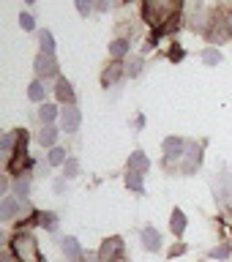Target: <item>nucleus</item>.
Masks as SVG:
<instances>
[{"mask_svg": "<svg viewBox=\"0 0 232 262\" xmlns=\"http://www.w3.org/2000/svg\"><path fill=\"white\" fill-rule=\"evenodd\" d=\"M180 8H183V0H142L145 22L159 28V33H167V28H164L167 22H178Z\"/></svg>", "mask_w": 232, "mask_h": 262, "instance_id": "1", "label": "nucleus"}, {"mask_svg": "<svg viewBox=\"0 0 232 262\" xmlns=\"http://www.w3.org/2000/svg\"><path fill=\"white\" fill-rule=\"evenodd\" d=\"M11 254L16 262H41V251H38V241L30 232H16L11 241Z\"/></svg>", "mask_w": 232, "mask_h": 262, "instance_id": "2", "label": "nucleus"}, {"mask_svg": "<svg viewBox=\"0 0 232 262\" xmlns=\"http://www.w3.org/2000/svg\"><path fill=\"white\" fill-rule=\"evenodd\" d=\"M200 164H202V147L197 142H188L186 156L180 159V172H183V175H194V172L200 169Z\"/></svg>", "mask_w": 232, "mask_h": 262, "instance_id": "3", "label": "nucleus"}, {"mask_svg": "<svg viewBox=\"0 0 232 262\" xmlns=\"http://www.w3.org/2000/svg\"><path fill=\"white\" fill-rule=\"evenodd\" d=\"M33 69H36V77H38V79H52V77H57V60H55V55L38 52L36 60H33Z\"/></svg>", "mask_w": 232, "mask_h": 262, "instance_id": "4", "label": "nucleus"}, {"mask_svg": "<svg viewBox=\"0 0 232 262\" xmlns=\"http://www.w3.org/2000/svg\"><path fill=\"white\" fill-rule=\"evenodd\" d=\"M123 259V237H107L98 249V262H120Z\"/></svg>", "mask_w": 232, "mask_h": 262, "instance_id": "5", "label": "nucleus"}, {"mask_svg": "<svg viewBox=\"0 0 232 262\" xmlns=\"http://www.w3.org/2000/svg\"><path fill=\"white\" fill-rule=\"evenodd\" d=\"M60 131H66V134H74V131L79 128V123H82V115H79V110L74 104H66L63 110H60Z\"/></svg>", "mask_w": 232, "mask_h": 262, "instance_id": "6", "label": "nucleus"}, {"mask_svg": "<svg viewBox=\"0 0 232 262\" xmlns=\"http://www.w3.org/2000/svg\"><path fill=\"white\" fill-rule=\"evenodd\" d=\"M186 145L188 142H183L180 137H167L164 139V156H167V161L172 164V161H180L186 156Z\"/></svg>", "mask_w": 232, "mask_h": 262, "instance_id": "7", "label": "nucleus"}, {"mask_svg": "<svg viewBox=\"0 0 232 262\" xmlns=\"http://www.w3.org/2000/svg\"><path fill=\"white\" fill-rule=\"evenodd\" d=\"M16 216H22V196H3V205H0V219L3 221H11Z\"/></svg>", "mask_w": 232, "mask_h": 262, "instance_id": "8", "label": "nucleus"}, {"mask_svg": "<svg viewBox=\"0 0 232 262\" xmlns=\"http://www.w3.org/2000/svg\"><path fill=\"white\" fill-rule=\"evenodd\" d=\"M123 74H126V66H123L120 60H112V63L104 69V74H101V85H104V88L115 85V82H118Z\"/></svg>", "mask_w": 232, "mask_h": 262, "instance_id": "9", "label": "nucleus"}, {"mask_svg": "<svg viewBox=\"0 0 232 262\" xmlns=\"http://www.w3.org/2000/svg\"><path fill=\"white\" fill-rule=\"evenodd\" d=\"M55 96H57V101H60L63 106H66V104H74V88H71V82L66 79V77H57V82H55Z\"/></svg>", "mask_w": 232, "mask_h": 262, "instance_id": "10", "label": "nucleus"}, {"mask_svg": "<svg viewBox=\"0 0 232 262\" xmlns=\"http://www.w3.org/2000/svg\"><path fill=\"white\" fill-rule=\"evenodd\" d=\"M142 246L145 251H159L161 249V232L156 227H145L142 229Z\"/></svg>", "mask_w": 232, "mask_h": 262, "instance_id": "11", "label": "nucleus"}, {"mask_svg": "<svg viewBox=\"0 0 232 262\" xmlns=\"http://www.w3.org/2000/svg\"><path fill=\"white\" fill-rule=\"evenodd\" d=\"M47 93H49L47 79H36V82H30V88H28V98H30V101H36V104H47V101H44Z\"/></svg>", "mask_w": 232, "mask_h": 262, "instance_id": "12", "label": "nucleus"}, {"mask_svg": "<svg viewBox=\"0 0 232 262\" xmlns=\"http://www.w3.org/2000/svg\"><path fill=\"white\" fill-rule=\"evenodd\" d=\"M60 249H63V257L69 259V262H77L82 257V246H79L77 237H63Z\"/></svg>", "mask_w": 232, "mask_h": 262, "instance_id": "13", "label": "nucleus"}, {"mask_svg": "<svg viewBox=\"0 0 232 262\" xmlns=\"http://www.w3.org/2000/svg\"><path fill=\"white\" fill-rule=\"evenodd\" d=\"M57 137H60V131H57L52 123H49V126H41V131H38V145H41V147H55V145H57Z\"/></svg>", "mask_w": 232, "mask_h": 262, "instance_id": "14", "label": "nucleus"}, {"mask_svg": "<svg viewBox=\"0 0 232 262\" xmlns=\"http://www.w3.org/2000/svg\"><path fill=\"white\" fill-rule=\"evenodd\" d=\"M147 169H151V161H147V156L142 150H134L129 156V172H142L145 175Z\"/></svg>", "mask_w": 232, "mask_h": 262, "instance_id": "15", "label": "nucleus"}, {"mask_svg": "<svg viewBox=\"0 0 232 262\" xmlns=\"http://www.w3.org/2000/svg\"><path fill=\"white\" fill-rule=\"evenodd\" d=\"M170 229H172V232H175L178 237L186 232V216H183V210H180V208L172 210V216H170Z\"/></svg>", "mask_w": 232, "mask_h": 262, "instance_id": "16", "label": "nucleus"}, {"mask_svg": "<svg viewBox=\"0 0 232 262\" xmlns=\"http://www.w3.org/2000/svg\"><path fill=\"white\" fill-rule=\"evenodd\" d=\"M55 118H60V110H57L55 104H41L38 106V120L44 123V126H49Z\"/></svg>", "mask_w": 232, "mask_h": 262, "instance_id": "17", "label": "nucleus"}, {"mask_svg": "<svg viewBox=\"0 0 232 262\" xmlns=\"http://www.w3.org/2000/svg\"><path fill=\"white\" fill-rule=\"evenodd\" d=\"M129 49H131V44H129L126 38H115L112 44H110V57L120 60V57H126V55H129Z\"/></svg>", "mask_w": 232, "mask_h": 262, "instance_id": "18", "label": "nucleus"}, {"mask_svg": "<svg viewBox=\"0 0 232 262\" xmlns=\"http://www.w3.org/2000/svg\"><path fill=\"white\" fill-rule=\"evenodd\" d=\"M38 47H41V52L55 55V38H52V33H49V30H41L38 33Z\"/></svg>", "mask_w": 232, "mask_h": 262, "instance_id": "19", "label": "nucleus"}, {"mask_svg": "<svg viewBox=\"0 0 232 262\" xmlns=\"http://www.w3.org/2000/svg\"><path fill=\"white\" fill-rule=\"evenodd\" d=\"M52 167H63L66 161H69V156H66V147H49V159H47Z\"/></svg>", "mask_w": 232, "mask_h": 262, "instance_id": "20", "label": "nucleus"}, {"mask_svg": "<svg viewBox=\"0 0 232 262\" xmlns=\"http://www.w3.org/2000/svg\"><path fill=\"white\" fill-rule=\"evenodd\" d=\"M19 139H22V131H11V134H6L3 139H0V150H3V153H11L14 145L19 142Z\"/></svg>", "mask_w": 232, "mask_h": 262, "instance_id": "21", "label": "nucleus"}, {"mask_svg": "<svg viewBox=\"0 0 232 262\" xmlns=\"http://www.w3.org/2000/svg\"><path fill=\"white\" fill-rule=\"evenodd\" d=\"M126 188H131V191H145V183H142V172H129L126 175Z\"/></svg>", "mask_w": 232, "mask_h": 262, "instance_id": "22", "label": "nucleus"}, {"mask_svg": "<svg viewBox=\"0 0 232 262\" xmlns=\"http://www.w3.org/2000/svg\"><path fill=\"white\" fill-rule=\"evenodd\" d=\"M14 194L22 196V200H28V194H30V178L28 175H22V178L14 180Z\"/></svg>", "mask_w": 232, "mask_h": 262, "instance_id": "23", "label": "nucleus"}, {"mask_svg": "<svg viewBox=\"0 0 232 262\" xmlns=\"http://www.w3.org/2000/svg\"><path fill=\"white\" fill-rule=\"evenodd\" d=\"M38 224L44 229H57V213H52V210L38 213Z\"/></svg>", "mask_w": 232, "mask_h": 262, "instance_id": "24", "label": "nucleus"}, {"mask_svg": "<svg viewBox=\"0 0 232 262\" xmlns=\"http://www.w3.org/2000/svg\"><path fill=\"white\" fill-rule=\"evenodd\" d=\"M221 60H224V57H221V52H219V49H205V52H202V63L205 66H210V69H213V66H219Z\"/></svg>", "mask_w": 232, "mask_h": 262, "instance_id": "25", "label": "nucleus"}, {"mask_svg": "<svg viewBox=\"0 0 232 262\" xmlns=\"http://www.w3.org/2000/svg\"><path fill=\"white\" fill-rule=\"evenodd\" d=\"M142 57H131V60L126 63V77H139L142 74Z\"/></svg>", "mask_w": 232, "mask_h": 262, "instance_id": "26", "label": "nucleus"}, {"mask_svg": "<svg viewBox=\"0 0 232 262\" xmlns=\"http://www.w3.org/2000/svg\"><path fill=\"white\" fill-rule=\"evenodd\" d=\"M63 175L69 178V180L77 178V175H79V161H77V159H69V161H66V164H63Z\"/></svg>", "mask_w": 232, "mask_h": 262, "instance_id": "27", "label": "nucleus"}, {"mask_svg": "<svg viewBox=\"0 0 232 262\" xmlns=\"http://www.w3.org/2000/svg\"><path fill=\"white\" fill-rule=\"evenodd\" d=\"M93 8H96L93 0H77V11H79V16H85V19L90 16V11H93Z\"/></svg>", "mask_w": 232, "mask_h": 262, "instance_id": "28", "label": "nucleus"}, {"mask_svg": "<svg viewBox=\"0 0 232 262\" xmlns=\"http://www.w3.org/2000/svg\"><path fill=\"white\" fill-rule=\"evenodd\" d=\"M229 251H232V249H229V243H221V246H216V249L210 251V257H213V259H227V257H229Z\"/></svg>", "mask_w": 232, "mask_h": 262, "instance_id": "29", "label": "nucleus"}, {"mask_svg": "<svg viewBox=\"0 0 232 262\" xmlns=\"http://www.w3.org/2000/svg\"><path fill=\"white\" fill-rule=\"evenodd\" d=\"M19 28L28 30V33H33V30H36V19H33L30 14H19Z\"/></svg>", "mask_w": 232, "mask_h": 262, "instance_id": "30", "label": "nucleus"}, {"mask_svg": "<svg viewBox=\"0 0 232 262\" xmlns=\"http://www.w3.org/2000/svg\"><path fill=\"white\" fill-rule=\"evenodd\" d=\"M96 3V11H110L112 6H120V0H93Z\"/></svg>", "mask_w": 232, "mask_h": 262, "instance_id": "31", "label": "nucleus"}, {"mask_svg": "<svg viewBox=\"0 0 232 262\" xmlns=\"http://www.w3.org/2000/svg\"><path fill=\"white\" fill-rule=\"evenodd\" d=\"M183 55H186V52H183L180 47H172V49H170V57H172V60H180Z\"/></svg>", "mask_w": 232, "mask_h": 262, "instance_id": "32", "label": "nucleus"}, {"mask_svg": "<svg viewBox=\"0 0 232 262\" xmlns=\"http://www.w3.org/2000/svg\"><path fill=\"white\" fill-rule=\"evenodd\" d=\"M52 188H55V194H63V191H66V180H63V178H60V180H55Z\"/></svg>", "mask_w": 232, "mask_h": 262, "instance_id": "33", "label": "nucleus"}, {"mask_svg": "<svg viewBox=\"0 0 232 262\" xmlns=\"http://www.w3.org/2000/svg\"><path fill=\"white\" fill-rule=\"evenodd\" d=\"M183 251H186V246H183V243H178V246H172L170 257H178V254H183Z\"/></svg>", "mask_w": 232, "mask_h": 262, "instance_id": "34", "label": "nucleus"}, {"mask_svg": "<svg viewBox=\"0 0 232 262\" xmlns=\"http://www.w3.org/2000/svg\"><path fill=\"white\" fill-rule=\"evenodd\" d=\"M0 262H16V257L11 251H3V257H0Z\"/></svg>", "mask_w": 232, "mask_h": 262, "instance_id": "35", "label": "nucleus"}, {"mask_svg": "<svg viewBox=\"0 0 232 262\" xmlns=\"http://www.w3.org/2000/svg\"><path fill=\"white\" fill-rule=\"evenodd\" d=\"M145 126V118H142V115H137V118H134V128H142Z\"/></svg>", "mask_w": 232, "mask_h": 262, "instance_id": "36", "label": "nucleus"}, {"mask_svg": "<svg viewBox=\"0 0 232 262\" xmlns=\"http://www.w3.org/2000/svg\"><path fill=\"white\" fill-rule=\"evenodd\" d=\"M227 28H229V36H232V11H229V16H227Z\"/></svg>", "mask_w": 232, "mask_h": 262, "instance_id": "37", "label": "nucleus"}, {"mask_svg": "<svg viewBox=\"0 0 232 262\" xmlns=\"http://www.w3.org/2000/svg\"><path fill=\"white\" fill-rule=\"evenodd\" d=\"M25 3H36V0H25Z\"/></svg>", "mask_w": 232, "mask_h": 262, "instance_id": "38", "label": "nucleus"}]
</instances>
